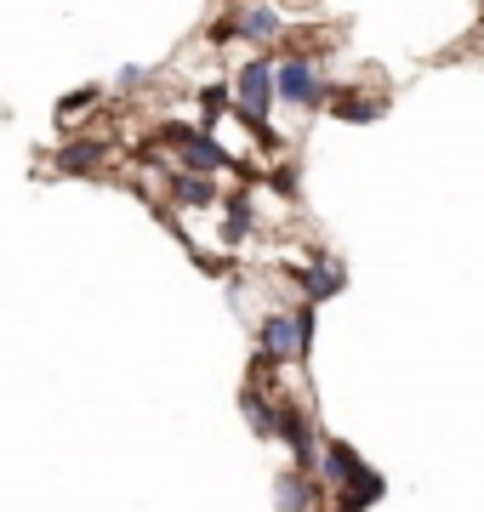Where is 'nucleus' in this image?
<instances>
[{
  "instance_id": "nucleus-1",
  "label": "nucleus",
  "mask_w": 484,
  "mask_h": 512,
  "mask_svg": "<svg viewBox=\"0 0 484 512\" xmlns=\"http://www.w3.org/2000/svg\"><path fill=\"white\" fill-rule=\"evenodd\" d=\"M314 348V302L274 308L257 325V365H302Z\"/></svg>"
},
{
  "instance_id": "nucleus-2",
  "label": "nucleus",
  "mask_w": 484,
  "mask_h": 512,
  "mask_svg": "<svg viewBox=\"0 0 484 512\" xmlns=\"http://www.w3.org/2000/svg\"><path fill=\"white\" fill-rule=\"evenodd\" d=\"M274 103H285V109H325L331 103V80H325V69H319L308 52H291L274 63Z\"/></svg>"
},
{
  "instance_id": "nucleus-3",
  "label": "nucleus",
  "mask_w": 484,
  "mask_h": 512,
  "mask_svg": "<svg viewBox=\"0 0 484 512\" xmlns=\"http://www.w3.org/2000/svg\"><path fill=\"white\" fill-rule=\"evenodd\" d=\"M228 103H234V114H240L245 126H257V131L268 126V114H274V63H268V57H251V63H240Z\"/></svg>"
},
{
  "instance_id": "nucleus-4",
  "label": "nucleus",
  "mask_w": 484,
  "mask_h": 512,
  "mask_svg": "<svg viewBox=\"0 0 484 512\" xmlns=\"http://www.w3.org/2000/svg\"><path fill=\"white\" fill-rule=\"evenodd\" d=\"M285 35V18L274 0H240L223 23H217V40H251V46H274Z\"/></svg>"
},
{
  "instance_id": "nucleus-5",
  "label": "nucleus",
  "mask_w": 484,
  "mask_h": 512,
  "mask_svg": "<svg viewBox=\"0 0 484 512\" xmlns=\"http://www.w3.org/2000/svg\"><path fill=\"white\" fill-rule=\"evenodd\" d=\"M160 137L166 143H177V160H183V171H200V177H217V171H228V148L211 137V131H194V126H160Z\"/></svg>"
},
{
  "instance_id": "nucleus-6",
  "label": "nucleus",
  "mask_w": 484,
  "mask_h": 512,
  "mask_svg": "<svg viewBox=\"0 0 484 512\" xmlns=\"http://www.w3.org/2000/svg\"><path fill=\"white\" fill-rule=\"evenodd\" d=\"M365 467V456H359L354 444H342V439H319V450H314V467L308 473L319 478V490H336L342 495V484Z\"/></svg>"
},
{
  "instance_id": "nucleus-7",
  "label": "nucleus",
  "mask_w": 484,
  "mask_h": 512,
  "mask_svg": "<svg viewBox=\"0 0 484 512\" xmlns=\"http://www.w3.org/2000/svg\"><path fill=\"white\" fill-rule=\"evenodd\" d=\"M274 501H280V512H325V490L308 467H285L274 478Z\"/></svg>"
},
{
  "instance_id": "nucleus-8",
  "label": "nucleus",
  "mask_w": 484,
  "mask_h": 512,
  "mask_svg": "<svg viewBox=\"0 0 484 512\" xmlns=\"http://www.w3.org/2000/svg\"><path fill=\"white\" fill-rule=\"evenodd\" d=\"M342 285H348V268H342L336 256H314V262L302 268V296H308V302H331V296H342Z\"/></svg>"
},
{
  "instance_id": "nucleus-9",
  "label": "nucleus",
  "mask_w": 484,
  "mask_h": 512,
  "mask_svg": "<svg viewBox=\"0 0 484 512\" xmlns=\"http://www.w3.org/2000/svg\"><path fill=\"white\" fill-rule=\"evenodd\" d=\"M103 160H109V143L103 137H75V143L57 154V171L63 177H92V171H103Z\"/></svg>"
},
{
  "instance_id": "nucleus-10",
  "label": "nucleus",
  "mask_w": 484,
  "mask_h": 512,
  "mask_svg": "<svg viewBox=\"0 0 484 512\" xmlns=\"http://www.w3.org/2000/svg\"><path fill=\"white\" fill-rule=\"evenodd\" d=\"M171 205H183V211H205V205H217V177L177 171V177H171Z\"/></svg>"
},
{
  "instance_id": "nucleus-11",
  "label": "nucleus",
  "mask_w": 484,
  "mask_h": 512,
  "mask_svg": "<svg viewBox=\"0 0 484 512\" xmlns=\"http://www.w3.org/2000/svg\"><path fill=\"white\" fill-rule=\"evenodd\" d=\"M382 495H388V478L376 473V467H359V473L348 478V484H342V501H354L359 512H365V507H376Z\"/></svg>"
},
{
  "instance_id": "nucleus-12",
  "label": "nucleus",
  "mask_w": 484,
  "mask_h": 512,
  "mask_svg": "<svg viewBox=\"0 0 484 512\" xmlns=\"http://www.w3.org/2000/svg\"><path fill=\"white\" fill-rule=\"evenodd\" d=\"M274 404H280V399H268L262 387H245L240 410H245V421H251V433H257V439H274Z\"/></svg>"
},
{
  "instance_id": "nucleus-13",
  "label": "nucleus",
  "mask_w": 484,
  "mask_h": 512,
  "mask_svg": "<svg viewBox=\"0 0 484 512\" xmlns=\"http://www.w3.org/2000/svg\"><path fill=\"white\" fill-rule=\"evenodd\" d=\"M251 222H257L251 194H228V211H223V239H228V245H240V239L251 234Z\"/></svg>"
},
{
  "instance_id": "nucleus-14",
  "label": "nucleus",
  "mask_w": 484,
  "mask_h": 512,
  "mask_svg": "<svg viewBox=\"0 0 484 512\" xmlns=\"http://www.w3.org/2000/svg\"><path fill=\"white\" fill-rule=\"evenodd\" d=\"M97 97H103V86H80V92H69L63 103H57V120L69 126V120H80L86 109H97Z\"/></svg>"
},
{
  "instance_id": "nucleus-15",
  "label": "nucleus",
  "mask_w": 484,
  "mask_h": 512,
  "mask_svg": "<svg viewBox=\"0 0 484 512\" xmlns=\"http://www.w3.org/2000/svg\"><path fill=\"white\" fill-rule=\"evenodd\" d=\"M228 109H234V103H228V86H205V92H200V120H205V126L200 131H211Z\"/></svg>"
},
{
  "instance_id": "nucleus-16",
  "label": "nucleus",
  "mask_w": 484,
  "mask_h": 512,
  "mask_svg": "<svg viewBox=\"0 0 484 512\" xmlns=\"http://www.w3.org/2000/svg\"><path fill=\"white\" fill-rule=\"evenodd\" d=\"M336 114L342 120H382V103L376 97H336Z\"/></svg>"
},
{
  "instance_id": "nucleus-17",
  "label": "nucleus",
  "mask_w": 484,
  "mask_h": 512,
  "mask_svg": "<svg viewBox=\"0 0 484 512\" xmlns=\"http://www.w3.org/2000/svg\"><path fill=\"white\" fill-rule=\"evenodd\" d=\"M149 80H154V69H137V63H131V69L114 74V92H137V86H149Z\"/></svg>"
},
{
  "instance_id": "nucleus-18",
  "label": "nucleus",
  "mask_w": 484,
  "mask_h": 512,
  "mask_svg": "<svg viewBox=\"0 0 484 512\" xmlns=\"http://www.w3.org/2000/svg\"><path fill=\"white\" fill-rule=\"evenodd\" d=\"M325 512H359L354 501H342V495H336V507H325Z\"/></svg>"
}]
</instances>
